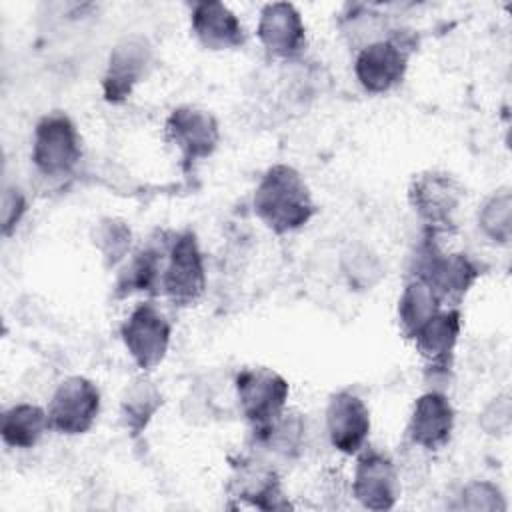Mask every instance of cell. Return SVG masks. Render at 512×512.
<instances>
[{
    "label": "cell",
    "mask_w": 512,
    "mask_h": 512,
    "mask_svg": "<svg viewBox=\"0 0 512 512\" xmlns=\"http://www.w3.org/2000/svg\"><path fill=\"white\" fill-rule=\"evenodd\" d=\"M454 420L456 414L450 398L440 390H428L412 406L406 438L414 448L426 452L442 450L452 438Z\"/></svg>",
    "instance_id": "5bb4252c"
},
{
    "label": "cell",
    "mask_w": 512,
    "mask_h": 512,
    "mask_svg": "<svg viewBox=\"0 0 512 512\" xmlns=\"http://www.w3.org/2000/svg\"><path fill=\"white\" fill-rule=\"evenodd\" d=\"M462 330V312L458 306L440 308L412 338L416 352L426 360L432 376H446L452 368L454 348Z\"/></svg>",
    "instance_id": "e0dca14e"
},
{
    "label": "cell",
    "mask_w": 512,
    "mask_h": 512,
    "mask_svg": "<svg viewBox=\"0 0 512 512\" xmlns=\"http://www.w3.org/2000/svg\"><path fill=\"white\" fill-rule=\"evenodd\" d=\"M456 508H466V510H504L506 502L502 498V492L498 486L492 482H470L464 486V490L458 496Z\"/></svg>",
    "instance_id": "4316f807"
},
{
    "label": "cell",
    "mask_w": 512,
    "mask_h": 512,
    "mask_svg": "<svg viewBox=\"0 0 512 512\" xmlns=\"http://www.w3.org/2000/svg\"><path fill=\"white\" fill-rule=\"evenodd\" d=\"M92 242L100 252L104 266L114 268L118 266L130 252L132 246V230L122 218L106 216L98 220L92 230Z\"/></svg>",
    "instance_id": "cb8c5ba5"
},
{
    "label": "cell",
    "mask_w": 512,
    "mask_h": 512,
    "mask_svg": "<svg viewBox=\"0 0 512 512\" xmlns=\"http://www.w3.org/2000/svg\"><path fill=\"white\" fill-rule=\"evenodd\" d=\"M414 40L404 30H394L362 48L354 60V74L370 94H386L396 88L408 70Z\"/></svg>",
    "instance_id": "5b68a950"
},
{
    "label": "cell",
    "mask_w": 512,
    "mask_h": 512,
    "mask_svg": "<svg viewBox=\"0 0 512 512\" xmlns=\"http://www.w3.org/2000/svg\"><path fill=\"white\" fill-rule=\"evenodd\" d=\"M342 272L356 290H370L384 274L378 256L360 244L350 246L342 254Z\"/></svg>",
    "instance_id": "d4e9b609"
},
{
    "label": "cell",
    "mask_w": 512,
    "mask_h": 512,
    "mask_svg": "<svg viewBox=\"0 0 512 512\" xmlns=\"http://www.w3.org/2000/svg\"><path fill=\"white\" fill-rule=\"evenodd\" d=\"M326 432L330 444L342 454H358L370 434V410L352 390L330 396L326 406Z\"/></svg>",
    "instance_id": "9a60e30c"
},
{
    "label": "cell",
    "mask_w": 512,
    "mask_h": 512,
    "mask_svg": "<svg viewBox=\"0 0 512 512\" xmlns=\"http://www.w3.org/2000/svg\"><path fill=\"white\" fill-rule=\"evenodd\" d=\"M510 414H512V410H510V396L508 394H500L480 414V426L484 428L486 434L502 436L510 428Z\"/></svg>",
    "instance_id": "83f0119b"
},
{
    "label": "cell",
    "mask_w": 512,
    "mask_h": 512,
    "mask_svg": "<svg viewBox=\"0 0 512 512\" xmlns=\"http://www.w3.org/2000/svg\"><path fill=\"white\" fill-rule=\"evenodd\" d=\"M242 416L250 424L254 438L262 436L286 412L290 394L288 380L272 368H242L234 380Z\"/></svg>",
    "instance_id": "277c9868"
},
{
    "label": "cell",
    "mask_w": 512,
    "mask_h": 512,
    "mask_svg": "<svg viewBox=\"0 0 512 512\" xmlns=\"http://www.w3.org/2000/svg\"><path fill=\"white\" fill-rule=\"evenodd\" d=\"M466 198L460 180L442 170H426L412 178L408 202L430 232H448L456 226V214Z\"/></svg>",
    "instance_id": "52a82bcc"
},
{
    "label": "cell",
    "mask_w": 512,
    "mask_h": 512,
    "mask_svg": "<svg viewBox=\"0 0 512 512\" xmlns=\"http://www.w3.org/2000/svg\"><path fill=\"white\" fill-rule=\"evenodd\" d=\"M164 136L178 150L182 164L190 168L216 152L220 144V126L212 112L184 104L168 114Z\"/></svg>",
    "instance_id": "9c48e42d"
},
{
    "label": "cell",
    "mask_w": 512,
    "mask_h": 512,
    "mask_svg": "<svg viewBox=\"0 0 512 512\" xmlns=\"http://www.w3.org/2000/svg\"><path fill=\"white\" fill-rule=\"evenodd\" d=\"M228 492L232 498L248 502L260 510H278L290 506L284 500L276 468L256 456H240L238 462L232 464Z\"/></svg>",
    "instance_id": "2e32d148"
},
{
    "label": "cell",
    "mask_w": 512,
    "mask_h": 512,
    "mask_svg": "<svg viewBox=\"0 0 512 512\" xmlns=\"http://www.w3.org/2000/svg\"><path fill=\"white\" fill-rule=\"evenodd\" d=\"M30 160L44 178L60 180L70 176L82 160V138L64 112H50L34 126Z\"/></svg>",
    "instance_id": "3957f363"
},
{
    "label": "cell",
    "mask_w": 512,
    "mask_h": 512,
    "mask_svg": "<svg viewBox=\"0 0 512 512\" xmlns=\"http://www.w3.org/2000/svg\"><path fill=\"white\" fill-rule=\"evenodd\" d=\"M26 208L28 204L22 190L16 186H8L2 196V234L4 236H10L16 230L22 216L26 214Z\"/></svg>",
    "instance_id": "f1b7e54d"
},
{
    "label": "cell",
    "mask_w": 512,
    "mask_h": 512,
    "mask_svg": "<svg viewBox=\"0 0 512 512\" xmlns=\"http://www.w3.org/2000/svg\"><path fill=\"white\" fill-rule=\"evenodd\" d=\"M164 262L160 248L152 244L140 248L120 272L116 280V296L124 298L134 292H154L162 280Z\"/></svg>",
    "instance_id": "7402d4cb"
},
{
    "label": "cell",
    "mask_w": 512,
    "mask_h": 512,
    "mask_svg": "<svg viewBox=\"0 0 512 512\" xmlns=\"http://www.w3.org/2000/svg\"><path fill=\"white\" fill-rule=\"evenodd\" d=\"M152 60V48L144 36L132 34L122 38L108 56L102 78V96L110 104L124 102L136 84L146 76Z\"/></svg>",
    "instance_id": "4fadbf2b"
},
{
    "label": "cell",
    "mask_w": 512,
    "mask_h": 512,
    "mask_svg": "<svg viewBox=\"0 0 512 512\" xmlns=\"http://www.w3.org/2000/svg\"><path fill=\"white\" fill-rule=\"evenodd\" d=\"M190 28L194 38L208 50H234L246 42L240 18L218 0H200L190 8Z\"/></svg>",
    "instance_id": "ac0fdd59"
},
{
    "label": "cell",
    "mask_w": 512,
    "mask_h": 512,
    "mask_svg": "<svg viewBox=\"0 0 512 512\" xmlns=\"http://www.w3.org/2000/svg\"><path fill=\"white\" fill-rule=\"evenodd\" d=\"M100 412V390L86 376H70L58 384L48 404L50 428L78 436L92 428Z\"/></svg>",
    "instance_id": "30bf717a"
},
{
    "label": "cell",
    "mask_w": 512,
    "mask_h": 512,
    "mask_svg": "<svg viewBox=\"0 0 512 512\" xmlns=\"http://www.w3.org/2000/svg\"><path fill=\"white\" fill-rule=\"evenodd\" d=\"M48 430V410L32 402L14 404L2 416V440L10 448H34Z\"/></svg>",
    "instance_id": "d6986e66"
},
{
    "label": "cell",
    "mask_w": 512,
    "mask_h": 512,
    "mask_svg": "<svg viewBox=\"0 0 512 512\" xmlns=\"http://www.w3.org/2000/svg\"><path fill=\"white\" fill-rule=\"evenodd\" d=\"M120 336L132 362L142 372H150L158 368L168 354L172 324L152 302H142L134 306L122 322Z\"/></svg>",
    "instance_id": "ba28073f"
},
{
    "label": "cell",
    "mask_w": 512,
    "mask_h": 512,
    "mask_svg": "<svg viewBox=\"0 0 512 512\" xmlns=\"http://www.w3.org/2000/svg\"><path fill=\"white\" fill-rule=\"evenodd\" d=\"M304 434V422L298 414L284 412L274 426H270L262 436L256 438V442L270 448L274 454L280 456H294L300 450Z\"/></svg>",
    "instance_id": "484cf974"
},
{
    "label": "cell",
    "mask_w": 512,
    "mask_h": 512,
    "mask_svg": "<svg viewBox=\"0 0 512 512\" xmlns=\"http://www.w3.org/2000/svg\"><path fill=\"white\" fill-rule=\"evenodd\" d=\"M252 208L258 220L274 234L296 232L316 214L306 180L288 164H274L262 174L252 196Z\"/></svg>",
    "instance_id": "6da1fadb"
},
{
    "label": "cell",
    "mask_w": 512,
    "mask_h": 512,
    "mask_svg": "<svg viewBox=\"0 0 512 512\" xmlns=\"http://www.w3.org/2000/svg\"><path fill=\"white\" fill-rule=\"evenodd\" d=\"M478 226L484 236L496 244H508L512 238V192L500 188L484 200L478 210Z\"/></svg>",
    "instance_id": "603a6c76"
},
{
    "label": "cell",
    "mask_w": 512,
    "mask_h": 512,
    "mask_svg": "<svg viewBox=\"0 0 512 512\" xmlns=\"http://www.w3.org/2000/svg\"><path fill=\"white\" fill-rule=\"evenodd\" d=\"M444 308L436 292L420 278L410 276L398 298V326L404 338L412 340L416 332L440 310Z\"/></svg>",
    "instance_id": "44dd1931"
},
{
    "label": "cell",
    "mask_w": 512,
    "mask_h": 512,
    "mask_svg": "<svg viewBox=\"0 0 512 512\" xmlns=\"http://www.w3.org/2000/svg\"><path fill=\"white\" fill-rule=\"evenodd\" d=\"M160 288L178 308L194 306L202 298L206 290V266L198 238L192 230L174 234L172 244L166 250Z\"/></svg>",
    "instance_id": "8992f818"
},
{
    "label": "cell",
    "mask_w": 512,
    "mask_h": 512,
    "mask_svg": "<svg viewBox=\"0 0 512 512\" xmlns=\"http://www.w3.org/2000/svg\"><path fill=\"white\" fill-rule=\"evenodd\" d=\"M352 494L368 510H390L400 498V474L394 460L376 448L358 452Z\"/></svg>",
    "instance_id": "8fae6325"
},
{
    "label": "cell",
    "mask_w": 512,
    "mask_h": 512,
    "mask_svg": "<svg viewBox=\"0 0 512 512\" xmlns=\"http://www.w3.org/2000/svg\"><path fill=\"white\" fill-rule=\"evenodd\" d=\"M256 36L264 52L274 60H294L306 48V26L302 14L290 2L264 4Z\"/></svg>",
    "instance_id": "7c38bea8"
},
{
    "label": "cell",
    "mask_w": 512,
    "mask_h": 512,
    "mask_svg": "<svg viewBox=\"0 0 512 512\" xmlns=\"http://www.w3.org/2000/svg\"><path fill=\"white\" fill-rule=\"evenodd\" d=\"M160 406H162L160 388L150 378L138 376L122 392L120 420L132 436H138L148 428L150 420L160 410Z\"/></svg>",
    "instance_id": "ffe728a7"
},
{
    "label": "cell",
    "mask_w": 512,
    "mask_h": 512,
    "mask_svg": "<svg viewBox=\"0 0 512 512\" xmlns=\"http://www.w3.org/2000/svg\"><path fill=\"white\" fill-rule=\"evenodd\" d=\"M436 232L420 242L410 276L424 280L442 306H458L480 276L478 264L464 252H444L434 240Z\"/></svg>",
    "instance_id": "7a4b0ae2"
}]
</instances>
